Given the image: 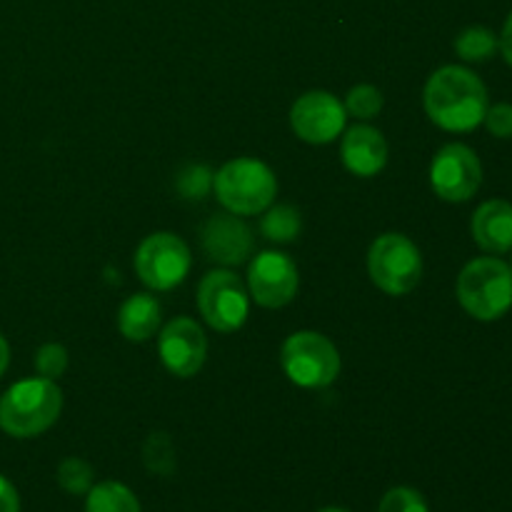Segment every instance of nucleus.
Wrapping results in <instances>:
<instances>
[{
	"mask_svg": "<svg viewBox=\"0 0 512 512\" xmlns=\"http://www.w3.org/2000/svg\"><path fill=\"white\" fill-rule=\"evenodd\" d=\"M320 512H348V510H343V508H325V510H320Z\"/></svg>",
	"mask_w": 512,
	"mask_h": 512,
	"instance_id": "nucleus-30",
	"label": "nucleus"
},
{
	"mask_svg": "<svg viewBox=\"0 0 512 512\" xmlns=\"http://www.w3.org/2000/svg\"><path fill=\"white\" fill-rule=\"evenodd\" d=\"M370 280L385 295H408L423 278V255L403 233H385L368 250Z\"/></svg>",
	"mask_w": 512,
	"mask_h": 512,
	"instance_id": "nucleus-5",
	"label": "nucleus"
},
{
	"mask_svg": "<svg viewBox=\"0 0 512 512\" xmlns=\"http://www.w3.org/2000/svg\"><path fill=\"white\" fill-rule=\"evenodd\" d=\"M345 120V105L328 90H310L300 95L290 110L293 133L310 145L333 143L338 135H343Z\"/></svg>",
	"mask_w": 512,
	"mask_h": 512,
	"instance_id": "nucleus-10",
	"label": "nucleus"
},
{
	"mask_svg": "<svg viewBox=\"0 0 512 512\" xmlns=\"http://www.w3.org/2000/svg\"><path fill=\"white\" fill-rule=\"evenodd\" d=\"M198 308L210 328L235 333L248 320L250 293L233 270H210L198 285Z\"/></svg>",
	"mask_w": 512,
	"mask_h": 512,
	"instance_id": "nucleus-7",
	"label": "nucleus"
},
{
	"mask_svg": "<svg viewBox=\"0 0 512 512\" xmlns=\"http://www.w3.org/2000/svg\"><path fill=\"white\" fill-rule=\"evenodd\" d=\"M158 353L168 373L193 378L208 358V338L193 318H173L160 330Z\"/></svg>",
	"mask_w": 512,
	"mask_h": 512,
	"instance_id": "nucleus-12",
	"label": "nucleus"
},
{
	"mask_svg": "<svg viewBox=\"0 0 512 512\" xmlns=\"http://www.w3.org/2000/svg\"><path fill=\"white\" fill-rule=\"evenodd\" d=\"M300 230H303V218L300 210L293 205H270L263 210V220H260V233L270 240V243H293L298 240Z\"/></svg>",
	"mask_w": 512,
	"mask_h": 512,
	"instance_id": "nucleus-18",
	"label": "nucleus"
},
{
	"mask_svg": "<svg viewBox=\"0 0 512 512\" xmlns=\"http://www.w3.org/2000/svg\"><path fill=\"white\" fill-rule=\"evenodd\" d=\"M510 270H512V263H510Z\"/></svg>",
	"mask_w": 512,
	"mask_h": 512,
	"instance_id": "nucleus-31",
	"label": "nucleus"
},
{
	"mask_svg": "<svg viewBox=\"0 0 512 512\" xmlns=\"http://www.w3.org/2000/svg\"><path fill=\"white\" fill-rule=\"evenodd\" d=\"M340 158L348 173L358 178H375L388 165V143L373 125H353L343 135Z\"/></svg>",
	"mask_w": 512,
	"mask_h": 512,
	"instance_id": "nucleus-14",
	"label": "nucleus"
},
{
	"mask_svg": "<svg viewBox=\"0 0 512 512\" xmlns=\"http://www.w3.org/2000/svg\"><path fill=\"white\" fill-rule=\"evenodd\" d=\"M500 50L498 35L485 25H470L463 33L455 38V53L465 60V63H488L495 58Z\"/></svg>",
	"mask_w": 512,
	"mask_h": 512,
	"instance_id": "nucleus-19",
	"label": "nucleus"
},
{
	"mask_svg": "<svg viewBox=\"0 0 512 512\" xmlns=\"http://www.w3.org/2000/svg\"><path fill=\"white\" fill-rule=\"evenodd\" d=\"M200 240H203V250L208 253V258L213 263L225 265V268L245 263L255 248L253 230L235 213L213 215L203 225Z\"/></svg>",
	"mask_w": 512,
	"mask_h": 512,
	"instance_id": "nucleus-13",
	"label": "nucleus"
},
{
	"mask_svg": "<svg viewBox=\"0 0 512 512\" xmlns=\"http://www.w3.org/2000/svg\"><path fill=\"white\" fill-rule=\"evenodd\" d=\"M33 363L40 378L58 380L60 375L68 370V350H65L60 343H45L38 348Z\"/></svg>",
	"mask_w": 512,
	"mask_h": 512,
	"instance_id": "nucleus-24",
	"label": "nucleus"
},
{
	"mask_svg": "<svg viewBox=\"0 0 512 512\" xmlns=\"http://www.w3.org/2000/svg\"><path fill=\"white\" fill-rule=\"evenodd\" d=\"M455 293H458V303L463 305L470 318L483 320V323L500 320L512 308L510 265L495 255L470 260L460 270Z\"/></svg>",
	"mask_w": 512,
	"mask_h": 512,
	"instance_id": "nucleus-3",
	"label": "nucleus"
},
{
	"mask_svg": "<svg viewBox=\"0 0 512 512\" xmlns=\"http://www.w3.org/2000/svg\"><path fill=\"white\" fill-rule=\"evenodd\" d=\"M190 265V248L173 233L148 235L135 250V273L150 290H173L188 278Z\"/></svg>",
	"mask_w": 512,
	"mask_h": 512,
	"instance_id": "nucleus-8",
	"label": "nucleus"
},
{
	"mask_svg": "<svg viewBox=\"0 0 512 512\" xmlns=\"http://www.w3.org/2000/svg\"><path fill=\"white\" fill-rule=\"evenodd\" d=\"M0 512H20L18 490L3 475H0Z\"/></svg>",
	"mask_w": 512,
	"mask_h": 512,
	"instance_id": "nucleus-27",
	"label": "nucleus"
},
{
	"mask_svg": "<svg viewBox=\"0 0 512 512\" xmlns=\"http://www.w3.org/2000/svg\"><path fill=\"white\" fill-rule=\"evenodd\" d=\"M498 43H500V53H503L505 63H508L512 68V13L508 15V20H505L503 33H500Z\"/></svg>",
	"mask_w": 512,
	"mask_h": 512,
	"instance_id": "nucleus-28",
	"label": "nucleus"
},
{
	"mask_svg": "<svg viewBox=\"0 0 512 512\" xmlns=\"http://www.w3.org/2000/svg\"><path fill=\"white\" fill-rule=\"evenodd\" d=\"M63 410V393L48 378L10 385L0 398V430L10 438H38L55 425Z\"/></svg>",
	"mask_w": 512,
	"mask_h": 512,
	"instance_id": "nucleus-2",
	"label": "nucleus"
},
{
	"mask_svg": "<svg viewBox=\"0 0 512 512\" xmlns=\"http://www.w3.org/2000/svg\"><path fill=\"white\" fill-rule=\"evenodd\" d=\"M118 328L130 343H145L160 328V303L150 293H135L120 305Z\"/></svg>",
	"mask_w": 512,
	"mask_h": 512,
	"instance_id": "nucleus-16",
	"label": "nucleus"
},
{
	"mask_svg": "<svg viewBox=\"0 0 512 512\" xmlns=\"http://www.w3.org/2000/svg\"><path fill=\"white\" fill-rule=\"evenodd\" d=\"M423 105L428 118L450 133H470L488 113V88L473 70L445 65L425 83Z\"/></svg>",
	"mask_w": 512,
	"mask_h": 512,
	"instance_id": "nucleus-1",
	"label": "nucleus"
},
{
	"mask_svg": "<svg viewBox=\"0 0 512 512\" xmlns=\"http://www.w3.org/2000/svg\"><path fill=\"white\" fill-rule=\"evenodd\" d=\"M280 363L290 383L300 388H328L340 375V353L325 335L315 330H300L283 343Z\"/></svg>",
	"mask_w": 512,
	"mask_h": 512,
	"instance_id": "nucleus-6",
	"label": "nucleus"
},
{
	"mask_svg": "<svg viewBox=\"0 0 512 512\" xmlns=\"http://www.w3.org/2000/svg\"><path fill=\"white\" fill-rule=\"evenodd\" d=\"M213 188L228 213L260 215L273 205L278 180L263 160L235 158L215 173Z\"/></svg>",
	"mask_w": 512,
	"mask_h": 512,
	"instance_id": "nucleus-4",
	"label": "nucleus"
},
{
	"mask_svg": "<svg viewBox=\"0 0 512 512\" xmlns=\"http://www.w3.org/2000/svg\"><path fill=\"white\" fill-rule=\"evenodd\" d=\"M298 268L290 255L280 250H263L255 255L248 270V293L263 308H283L298 293Z\"/></svg>",
	"mask_w": 512,
	"mask_h": 512,
	"instance_id": "nucleus-11",
	"label": "nucleus"
},
{
	"mask_svg": "<svg viewBox=\"0 0 512 512\" xmlns=\"http://www.w3.org/2000/svg\"><path fill=\"white\" fill-rule=\"evenodd\" d=\"M143 458H145V465H148L150 473H158V475L173 473L175 453H173V445H170L168 435L165 433L150 435V440L145 443Z\"/></svg>",
	"mask_w": 512,
	"mask_h": 512,
	"instance_id": "nucleus-23",
	"label": "nucleus"
},
{
	"mask_svg": "<svg viewBox=\"0 0 512 512\" xmlns=\"http://www.w3.org/2000/svg\"><path fill=\"white\" fill-rule=\"evenodd\" d=\"M93 468L83 458H65L58 468V483L70 495H88L93 488Z\"/></svg>",
	"mask_w": 512,
	"mask_h": 512,
	"instance_id": "nucleus-22",
	"label": "nucleus"
},
{
	"mask_svg": "<svg viewBox=\"0 0 512 512\" xmlns=\"http://www.w3.org/2000/svg\"><path fill=\"white\" fill-rule=\"evenodd\" d=\"M85 512H140V503L128 485L105 480L88 490Z\"/></svg>",
	"mask_w": 512,
	"mask_h": 512,
	"instance_id": "nucleus-17",
	"label": "nucleus"
},
{
	"mask_svg": "<svg viewBox=\"0 0 512 512\" xmlns=\"http://www.w3.org/2000/svg\"><path fill=\"white\" fill-rule=\"evenodd\" d=\"M378 512H428V503L418 490L393 488L383 495Z\"/></svg>",
	"mask_w": 512,
	"mask_h": 512,
	"instance_id": "nucleus-25",
	"label": "nucleus"
},
{
	"mask_svg": "<svg viewBox=\"0 0 512 512\" xmlns=\"http://www.w3.org/2000/svg\"><path fill=\"white\" fill-rule=\"evenodd\" d=\"M483 123L493 138H500V140L512 138V103L488 105V113H485Z\"/></svg>",
	"mask_w": 512,
	"mask_h": 512,
	"instance_id": "nucleus-26",
	"label": "nucleus"
},
{
	"mask_svg": "<svg viewBox=\"0 0 512 512\" xmlns=\"http://www.w3.org/2000/svg\"><path fill=\"white\" fill-rule=\"evenodd\" d=\"M345 113L353 115L358 120H373L375 115H380L385 100L375 85H355L348 90V98H345Z\"/></svg>",
	"mask_w": 512,
	"mask_h": 512,
	"instance_id": "nucleus-21",
	"label": "nucleus"
},
{
	"mask_svg": "<svg viewBox=\"0 0 512 512\" xmlns=\"http://www.w3.org/2000/svg\"><path fill=\"white\" fill-rule=\"evenodd\" d=\"M430 185L445 203H465L483 185V163L478 153L463 143H448L430 163Z\"/></svg>",
	"mask_w": 512,
	"mask_h": 512,
	"instance_id": "nucleus-9",
	"label": "nucleus"
},
{
	"mask_svg": "<svg viewBox=\"0 0 512 512\" xmlns=\"http://www.w3.org/2000/svg\"><path fill=\"white\" fill-rule=\"evenodd\" d=\"M8 363H10V345L8 340L0 335V378H3L5 370H8Z\"/></svg>",
	"mask_w": 512,
	"mask_h": 512,
	"instance_id": "nucleus-29",
	"label": "nucleus"
},
{
	"mask_svg": "<svg viewBox=\"0 0 512 512\" xmlns=\"http://www.w3.org/2000/svg\"><path fill=\"white\" fill-rule=\"evenodd\" d=\"M470 233L480 250L490 255H505L512 250V203L485 200L470 220Z\"/></svg>",
	"mask_w": 512,
	"mask_h": 512,
	"instance_id": "nucleus-15",
	"label": "nucleus"
},
{
	"mask_svg": "<svg viewBox=\"0 0 512 512\" xmlns=\"http://www.w3.org/2000/svg\"><path fill=\"white\" fill-rule=\"evenodd\" d=\"M213 183H215V173L208 168V165H200V163L185 165V168L178 173V178H175V188H178V193L183 195L185 200H203L205 195L213 190Z\"/></svg>",
	"mask_w": 512,
	"mask_h": 512,
	"instance_id": "nucleus-20",
	"label": "nucleus"
}]
</instances>
